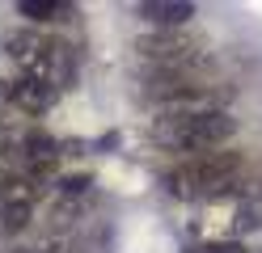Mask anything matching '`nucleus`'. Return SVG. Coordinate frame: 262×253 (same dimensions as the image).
Here are the masks:
<instances>
[{
    "instance_id": "11",
    "label": "nucleus",
    "mask_w": 262,
    "mask_h": 253,
    "mask_svg": "<svg viewBox=\"0 0 262 253\" xmlns=\"http://www.w3.org/2000/svg\"><path fill=\"white\" fill-rule=\"evenodd\" d=\"M13 106V80H0V114Z\"/></svg>"
},
{
    "instance_id": "10",
    "label": "nucleus",
    "mask_w": 262,
    "mask_h": 253,
    "mask_svg": "<svg viewBox=\"0 0 262 253\" xmlns=\"http://www.w3.org/2000/svg\"><path fill=\"white\" fill-rule=\"evenodd\" d=\"M85 186H89V177L80 173V177H63V186H59V190H63V194H80Z\"/></svg>"
},
{
    "instance_id": "8",
    "label": "nucleus",
    "mask_w": 262,
    "mask_h": 253,
    "mask_svg": "<svg viewBox=\"0 0 262 253\" xmlns=\"http://www.w3.org/2000/svg\"><path fill=\"white\" fill-rule=\"evenodd\" d=\"M59 101V89L42 76H17L13 80V106L21 114H47Z\"/></svg>"
},
{
    "instance_id": "6",
    "label": "nucleus",
    "mask_w": 262,
    "mask_h": 253,
    "mask_svg": "<svg viewBox=\"0 0 262 253\" xmlns=\"http://www.w3.org/2000/svg\"><path fill=\"white\" fill-rule=\"evenodd\" d=\"M207 67H211V55L194 59L186 67H161V72L148 76L144 89H148V97H157V101H173V97L199 93V89H207Z\"/></svg>"
},
{
    "instance_id": "2",
    "label": "nucleus",
    "mask_w": 262,
    "mask_h": 253,
    "mask_svg": "<svg viewBox=\"0 0 262 253\" xmlns=\"http://www.w3.org/2000/svg\"><path fill=\"white\" fill-rule=\"evenodd\" d=\"M245 169L241 152H207V156H190L186 165H178L165 173V190L173 198H207V194H220L228 190Z\"/></svg>"
},
{
    "instance_id": "9",
    "label": "nucleus",
    "mask_w": 262,
    "mask_h": 253,
    "mask_svg": "<svg viewBox=\"0 0 262 253\" xmlns=\"http://www.w3.org/2000/svg\"><path fill=\"white\" fill-rule=\"evenodd\" d=\"M17 13L30 21H63V17H72V5H63V0H21Z\"/></svg>"
},
{
    "instance_id": "12",
    "label": "nucleus",
    "mask_w": 262,
    "mask_h": 253,
    "mask_svg": "<svg viewBox=\"0 0 262 253\" xmlns=\"http://www.w3.org/2000/svg\"><path fill=\"white\" fill-rule=\"evenodd\" d=\"M13 177H17V173H13L9 165H0V202H5V190H9V186H13Z\"/></svg>"
},
{
    "instance_id": "14",
    "label": "nucleus",
    "mask_w": 262,
    "mask_h": 253,
    "mask_svg": "<svg viewBox=\"0 0 262 253\" xmlns=\"http://www.w3.org/2000/svg\"><path fill=\"white\" fill-rule=\"evenodd\" d=\"M203 253H245L241 245H211V249H203Z\"/></svg>"
},
{
    "instance_id": "5",
    "label": "nucleus",
    "mask_w": 262,
    "mask_h": 253,
    "mask_svg": "<svg viewBox=\"0 0 262 253\" xmlns=\"http://www.w3.org/2000/svg\"><path fill=\"white\" fill-rule=\"evenodd\" d=\"M233 135H237V118L228 114V110H220V114H207V118H194V123H186L165 148H173V152H190V156H207V152H220L228 140H233Z\"/></svg>"
},
{
    "instance_id": "4",
    "label": "nucleus",
    "mask_w": 262,
    "mask_h": 253,
    "mask_svg": "<svg viewBox=\"0 0 262 253\" xmlns=\"http://www.w3.org/2000/svg\"><path fill=\"white\" fill-rule=\"evenodd\" d=\"M136 55L157 63V72H161V67H186L194 59H203L207 51H199V38L186 30H152L136 38Z\"/></svg>"
},
{
    "instance_id": "1",
    "label": "nucleus",
    "mask_w": 262,
    "mask_h": 253,
    "mask_svg": "<svg viewBox=\"0 0 262 253\" xmlns=\"http://www.w3.org/2000/svg\"><path fill=\"white\" fill-rule=\"evenodd\" d=\"M5 55L21 67V76H42V80H51L55 89H63V84L76 76L72 51L59 38H47V34H38V30L5 34Z\"/></svg>"
},
{
    "instance_id": "13",
    "label": "nucleus",
    "mask_w": 262,
    "mask_h": 253,
    "mask_svg": "<svg viewBox=\"0 0 262 253\" xmlns=\"http://www.w3.org/2000/svg\"><path fill=\"white\" fill-rule=\"evenodd\" d=\"M59 245L51 241V245H17V249H13V253H55Z\"/></svg>"
},
{
    "instance_id": "3",
    "label": "nucleus",
    "mask_w": 262,
    "mask_h": 253,
    "mask_svg": "<svg viewBox=\"0 0 262 253\" xmlns=\"http://www.w3.org/2000/svg\"><path fill=\"white\" fill-rule=\"evenodd\" d=\"M228 101V89H199V93H186V97H173V101H161L157 118H152V140L157 144H169L178 131L194 118H207V114H220Z\"/></svg>"
},
{
    "instance_id": "7",
    "label": "nucleus",
    "mask_w": 262,
    "mask_h": 253,
    "mask_svg": "<svg viewBox=\"0 0 262 253\" xmlns=\"http://www.w3.org/2000/svg\"><path fill=\"white\" fill-rule=\"evenodd\" d=\"M140 17V21H148V26H157V30H182L186 21L199 9L190 5V0H140L136 9H131Z\"/></svg>"
}]
</instances>
